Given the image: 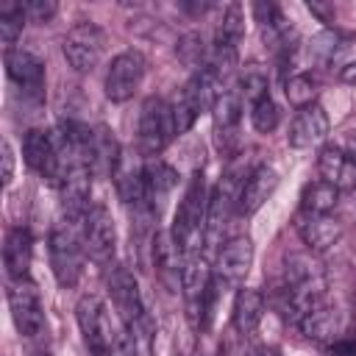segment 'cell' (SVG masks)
I'll return each instance as SVG.
<instances>
[{
  "label": "cell",
  "instance_id": "cell-7",
  "mask_svg": "<svg viewBox=\"0 0 356 356\" xmlns=\"http://www.w3.org/2000/svg\"><path fill=\"white\" fill-rule=\"evenodd\" d=\"M178 136L175 131V114H172V103H167L164 97H145L142 108H139V120H136V139H139V150L145 159L159 156L172 139Z\"/></svg>",
  "mask_w": 356,
  "mask_h": 356
},
{
  "label": "cell",
  "instance_id": "cell-2",
  "mask_svg": "<svg viewBox=\"0 0 356 356\" xmlns=\"http://www.w3.org/2000/svg\"><path fill=\"white\" fill-rule=\"evenodd\" d=\"M209 186H206V175L203 170H195L181 203L172 214V228L170 236L175 242V248L181 250V259L192 250H206V217H209Z\"/></svg>",
  "mask_w": 356,
  "mask_h": 356
},
{
  "label": "cell",
  "instance_id": "cell-30",
  "mask_svg": "<svg viewBox=\"0 0 356 356\" xmlns=\"http://www.w3.org/2000/svg\"><path fill=\"white\" fill-rule=\"evenodd\" d=\"M0 150H3V184L8 186L11 184V178H14V150H11V142L8 139H3V145H0Z\"/></svg>",
  "mask_w": 356,
  "mask_h": 356
},
{
  "label": "cell",
  "instance_id": "cell-26",
  "mask_svg": "<svg viewBox=\"0 0 356 356\" xmlns=\"http://www.w3.org/2000/svg\"><path fill=\"white\" fill-rule=\"evenodd\" d=\"M331 67H337V78L348 86H356V39H339L331 61Z\"/></svg>",
  "mask_w": 356,
  "mask_h": 356
},
{
  "label": "cell",
  "instance_id": "cell-12",
  "mask_svg": "<svg viewBox=\"0 0 356 356\" xmlns=\"http://www.w3.org/2000/svg\"><path fill=\"white\" fill-rule=\"evenodd\" d=\"M6 300H8L11 320H14V325H17V331L22 337L33 339V337H39L44 331V306H42L39 289H36V284L31 278L8 281Z\"/></svg>",
  "mask_w": 356,
  "mask_h": 356
},
{
  "label": "cell",
  "instance_id": "cell-25",
  "mask_svg": "<svg viewBox=\"0 0 356 356\" xmlns=\"http://www.w3.org/2000/svg\"><path fill=\"white\" fill-rule=\"evenodd\" d=\"M25 11H22V3H3L0 6V39H3V47L6 50H14L17 39L22 36V28H25Z\"/></svg>",
  "mask_w": 356,
  "mask_h": 356
},
{
  "label": "cell",
  "instance_id": "cell-29",
  "mask_svg": "<svg viewBox=\"0 0 356 356\" xmlns=\"http://www.w3.org/2000/svg\"><path fill=\"white\" fill-rule=\"evenodd\" d=\"M22 11H25L28 22H50L56 17L58 6L53 0H28V3H22Z\"/></svg>",
  "mask_w": 356,
  "mask_h": 356
},
{
  "label": "cell",
  "instance_id": "cell-13",
  "mask_svg": "<svg viewBox=\"0 0 356 356\" xmlns=\"http://www.w3.org/2000/svg\"><path fill=\"white\" fill-rule=\"evenodd\" d=\"M3 64H6L8 81L17 83L25 97H31V100L44 97V61L39 56H33L31 50L14 47V50L3 53Z\"/></svg>",
  "mask_w": 356,
  "mask_h": 356
},
{
  "label": "cell",
  "instance_id": "cell-16",
  "mask_svg": "<svg viewBox=\"0 0 356 356\" xmlns=\"http://www.w3.org/2000/svg\"><path fill=\"white\" fill-rule=\"evenodd\" d=\"M295 231L312 253H323L342 239V222L334 214H314L303 209H298L295 214Z\"/></svg>",
  "mask_w": 356,
  "mask_h": 356
},
{
  "label": "cell",
  "instance_id": "cell-15",
  "mask_svg": "<svg viewBox=\"0 0 356 356\" xmlns=\"http://www.w3.org/2000/svg\"><path fill=\"white\" fill-rule=\"evenodd\" d=\"M328 134H331V120H328L325 108L320 103H312L292 117L286 142L295 150H312V147H320L328 139Z\"/></svg>",
  "mask_w": 356,
  "mask_h": 356
},
{
  "label": "cell",
  "instance_id": "cell-18",
  "mask_svg": "<svg viewBox=\"0 0 356 356\" xmlns=\"http://www.w3.org/2000/svg\"><path fill=\"white\" fill-rule=\"evenodd\" d=\"M31 259H33V236L25 225H14L6 231L3 239V267L8 281H22L31 273Z\"/></svg>",
  "mask_w": 356,
  "mask_h": 356
},
{
  "label": "cell",
  "instance_id": "cell-24",
  "mask_svg": "<svg viewBox=\"0 0 356 356\" xmlns=\"http://www.w3.org/2000/svg\"><path fill=\"white\" fill-rule=\"evenodd\" d=\"M317 92H320L317 78L309 75V72H292V75L284 81L286 103H289L292 108H298V111L306 108V106H312V103H317Z\"/></svg>",
  "mask_w": 356,
  "mask_h": 356
},
{
  "label": "cell",
  "instance_id": "cell-3",
  "mask_svg": "<svg viewBox=\"0 0 356 356\" xmlns=\"http://www.w3.org/2000/svg\"><path fill=\"white\" fill-rule=\"evenodd\" d=\"M47 256H50V270L58 286L72 289L81 275H83V261H86V248H83V231L81 222L61 217L47 236Z\"/></svg>",
  "mask_w": 356,
  "mask_h": 356
},
{
  "label": "cell",
  "instance_id": "cell-1",
  "mask_svg": "<svg viewBox=\"0 0 356 356\" xmlns=\"http://www.w3.org/2000/svg\"><path fill=\"white\" fill-rule=\"evenodd\" d=\"M325 300V273L317 253H289L284 259V273L273 289V303L278 314L298 325L317 303Z\"/></svg>",
  "mask_w": 356,
  "mask_h": 356
},
{
  "label": "cell",
  "instance_id": "cell-19",
  "mask_svg": "<svg viewBox=\"0 0 356 356\" xmlns=\"http://www.w3.org/2000/svg\"><path fill=\"white\" fill-rule=\"evenodd\" d=\"M264 309H267V295L261 289L239 286L236 295H234V303H231V325H234V331L239 337L256 334V328L261 325Z\"/></svg>",
  "mask_w": 356,
  "mask_h": 356
},
{
  "label": "cell",
  "instance_id": "cell-20",
  "mask_svg": "<svg viewBox=\"0 0 356 356\" xmlns=\"http://www.w3.org/2000/svg\"><path fill=\"white\" fill-rule=\"evenodd\" d=\"M242 111H245V97H242L239 83H228V86H222L220 95H217V100H214V106H211L214 131H217L220 145H222V139H234V136H236Z\"/></svg>",
  "mask_w": 356,
  "mask_h": 356
},
{
  "label": "cell",
  "instance_id": "cell-14",
  "mask_svg": "<svg viewBox=\"0 0 356 356\" xmlns=\"http://www.w3.org/2000/svg\"><path fill=\"white\" fill-rule=\"evenodd\" d=\"M278 170L275 167H270V164H253L248 172H245V178H242V184H239V197H236V214L239 217H253L270 197H273V192L278 189Z\"/></svg>",
  "mask_w": 356,
  "mask_h": 356
},
{
  "label": "cell",
  "instance_id": "cell-4",
  "mask_svg": "<svg viewBox=\"0 0 356 356\" xmlns=\"http://www.w3.org/2000/svg\"><path fill=\"white\" fill-rule=\"evenodd\" d=\"M106 286L111 295V303L122 320V328L134 337V342L139 345V339L150 337V320L145 314V300L139 292V281L136 275L125 267V264H111L108 275H106Z\"/></svg>",
  "mask_w": 356,
  "mask_h": 356
},
{
  "label": "cell",
  "instance_id": "cell-5",
  "mask_svg": "<svg viewBox=\"0 0 356 356\" xmlns=\"http://www.w3.org/2000/svg\"><path fill=\"white\" fill-rule=\"evenodd\" d=\"M225 86H228V83H225ZM220 89H222V83H220V78H217L209 67L192 72V78H189V81L184 83V89L178 92V100L172 103L178 136L186 134V131H192L203 111H211V106H214Z\"/></svg>",
  "mask_w": 356,
  "mask_h": 356
},
{
  "label": "cell",
  "instance_id": "cell-6",
  "mask_svg": "<svg viewBox=\"0 0 356 356\" xmlns=\"http://www.w3.org/2000/svg\"><path fill=\"white\" fill-rule=\"evenodd\" d=\"M253 239L248 234H236L231 239H225L211 261V281H214V292L217 298L222 292L239 289L253 267Z\"/></svg>",
  "mask_w": 356,
  "mask_h": 356
},
{
  "label": "cell",
  "instance_id": "cell-21",
  "mask_svg": "<svg viewBox=\"0 0 356 356\" xmlns=\"http://www.w3.org/2000/svg\"><path fill=\"white\" fill-rule=\"evenodd\" d=\"M142 175H145V192H147V206L153 214H159V209L164 206V200L172 195V189L178 186V172L175 167H170L164 159L153 156L142 161Z\"/></svg>",
  "mask_w": 356,
  "mask_h": 356
},
{
  "label": "cell",
  "instance_id": "cell-9",
  "mask_svg": "<svg viewBox=\"0 0 356 356\" xmlns=\"http://www.w3.org/2000/svg\"><path fill=\"white\" fill-rule=\"evenodd\" d=\"M75 320H78V331H81V339H83L86 350L92 356H108L114 342H117V334L108 323L103 300L95 298V295H83L75 303Z\"/></svg>",
  "mask_w": 356,
  "mask_h": 356
},
{
  "label": "cell",
  "instance_id": "cell-11",
  "mask_svg": "<svg viewBox=\"0 0 356 356\" xmlns=\"http://www.w3.org/2000/svg\"><path fill=\"white\" fill-rule=\"evenodd\" d=\"M81 231H83L86 256L95 264L108 270L114 264V253H117V225H114L111 211L103 203H92V209L86 211V217L81 222Z\"/></svg>",
  "mask_w": 356,
  "mask_h": 356
},
{
  "label": "cell",
  "instance_id": "cell-10",
  "mask_svg": "<svg viewBox=\"0 0 356 356\" xmlns=\"http://www.w3.org/2000/svg\"><path fill=\"white\" fill-rule=\"evenodd\" d=\"M145 72H147V61L139 50L128 47V50L117 53L111 58L108 70H106V81H103L106 97L111 103H128L139 92V86L145 81Z\"/></svg>",
  "mask_w": 356,
  "mask_h": 356
},
{
  "label": "cell",
  "instance_id": "cell-28",
  "mask_svg": "<svg viewBox=\"0 0 356 356\" xmlns=\"http://www.w3.org/2000/svg\"><path fill=\"white\" fill-rule=\"evenodd\" d=\"M209 50H211V44H206L200 33H186V36L181 39V44H178L181 61H184L186 67H192L195 72L209 64Z\"/></svg>",
  "mask_w": 356,
  "mask_h": 356
},
{
  "label": "cell",
  "instance_id": "cell-31",
  "mask_svg": "<svg viewBox=\"0 0 356 356\" xmlns=\"http://www.w3.org/2000/svg\"><path fill=\"white\" fill-rule=\"evenodd\" d=\"M253 356H281V350H278L275 345H259V348L253 350Z\"/></svg>",
  "mask_w": 356,
  "mask_h": 356
},
{
  "label": "cell",
  "instance_id": "cell-22",
  "mask_svg": "<svg viewBox=\"0 0 356 356\" xmlns=\"http://www.w3.org/2000/svg\"><path fill=\"white\" fill-rule=\"evenodd\" d=\"M298 328L306 339L320 342V345H331V342L342 339V314L337 306L323 300L298 323Z\"/></svg>",
  "mask_w": 356,
  "mask_h": 356
},
{
  "label": "cell",
  "instance_id": "cell-8",
  "mask_svg": "<svg viewBox=\"0 0 356 356\" xmlns=\"http://www.w3.org/2000/svg\"><path fill=\"white\" fill-rule=\"evenodd\" d=\"M61 53L67 58V64L75 70V72H92L103 53H106V33L97 22L92 19H81L75 22L64 39H61Z\"/></svg>",
  "mask_w": 356,
  "mask_h": 356
},
{
  "label": "cell",
  "instance_id": "cell-17",
  "mask_svg": "<svg viewBox=\"0 0 356 356\" xmlns=\"http://www.w3.org/2000/svg\"><path fill=\"white\" fill-rule=\"evenodd\" d=\"M317 172L339 192L356 189V156L339 145H323L317 153Z\"/></svg>",
  "mask_w": 356,
  "mask_h": 356
},
{
  "label": "cell",
  "instance_id": "cell-23",
  "mask_svg": "<svg viewBox=\"0 0 356 356\" xmlns=\"http://www.w3.org/2000/svg\"><path fill=\"white\" fill-rule=\"evenodd\" d=\"M339 203V189L325 184L323 178L320 181H312L303 186L300 192V209L303 211H314V214H331Z\"/></svg>",
  "mask_w": 356,
  "mask_h": 356
},
{
  "label": "cell",
  "instance_id": "cell-27",
  "mask_svg": "<svg viewBox=\"0 0 356 356\" xmlns=\"http://www.w3.org/2000/svg\"><path fill=\"white\" fill-rule=\"evenodd\" d=\"M248 108H250V125H253L259 134H273V131L278 128V122H281V108H278V103L273 100V95H264L261 100L250 103Z\"/></svg>",
  "mask_w": 356,
  "mask_h": 356
}]
</instances>
